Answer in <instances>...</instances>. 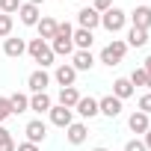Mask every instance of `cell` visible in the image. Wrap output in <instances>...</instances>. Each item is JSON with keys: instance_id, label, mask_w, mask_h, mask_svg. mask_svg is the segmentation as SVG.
Here are the masks:
<instances>
[{"instance_id": "cell-1", "label": "cell", "mask_w": 151, "mask_h": 151, "mask_svg": "<svg viewBox=\"0 0 151 151\" xmlns=\"http://www.w3.org/2000/svg\"><path fill=\"white\" fill-rule=\"evenodd\" d=\"M71 36H74V27H71L68 21L56 24V36L50 39V50H53V56H68V53H74V42H71Z\"/></svg>"}, {"instance_id": "cell-2", "label": "cell", "mask_w": 151, "mask_h": 151, "mask_svg": "<svg viewBox=\"0 0 151 151\" xmlns=\"http://www.w3.org/2000/svg\"><path fill=\"white\" fill-rule=\"evenodd\" d=\"M27 53H30L42 68L53 65V50H50V45H47V42H42V39H33V42L27 45Z\"/></svg>"}, {"instance_id": "cell-3", "label": "cell", "mask_w": 151, "mask_h": 151, "mask_svg": "<svg viewBox=\"0 0 151 151\" xmlns=\"http://www.w3.org/2000/svg\"><path fill=\"white\" fill-rule=\"evenodd\" d=\"M124 53H127V45H124L122 39H113V42H110V45L101 50V62L113 68V65H119V62L124 59Z\"/></svg>"}, {"instance_id": "cell-4", "label": "cell", "mask_w": 151, "mask_h": 151, "mask_svg": "<svg viewBox=\"0 0 151 151\" xmlns=\"http://www.w3.org/2000/svg\"><path fill=\"white\" fill-rule=\"evenodd\" d=\"M101 24H104V30H110V33H119V30H124V24H127V15H124V9H119V6H110V9L101 15Z\"/></svg>"}, {"instance_id": "cell-5", "label": "cell", "mask_w": 151, "mask_h": 151, "mask_svg": "<svg viewBox=\"0 0 151 151\" xmlns=\"http://www.w3.org/2000/svg\"><path fill=\"white\" fill-rule=\"evenodd\" d=\"M24 133H27V142L39 145V142H45V136H47V124H45L42 119H33V122H27Z\"/></svg>"}, {"instance_id": "cell-6", "label": "cell", "mask_w": 151, "mask_h": 151, "mask_svg": "<svg viewBox=\"0 0 151 151\" xmlns=\"http://www.w3.org/2000/svg\"><path fill=\"white\" fill-rule=\"evenodd\" d=\"M98 113H101V116H107V119H116V116L122 113V101H119V98H113V95H104V98L98 101Z\"/></svg>"}, {"instance_id": "cell-7", "label": "cell", "mask_w": 151, "mask_h": 151, "mask_svg": "<svg viewBox=\"0 0 151 151\" xmlns=\"http://www.w3.org/2000/svg\"><path fill=\"white\" fill-rule=\"evenodd\" d=\"M27 86L33 89V95H36V92H45V89L50 86V74H47L45 68H39V71H33L30 77H27Z\"/></svg>"}, {"instance_id": "cell-8", "label": "cell", "mask_w": 151, "mask_h": 151, "mask_svg": "<svg viewBox=\"0 0 151 151\" xmlns=\"http://www.w3.org/2000/svg\"><path fill=\"white\" fill-rule=\"evenodd\" d=\"M50 122L56 124V127H68L71 122H74V110H68V107H50Z\"/></svg>"}, {"instance_id": "cell-9", "label": "cell", "mask_w": 151, "mask_h": 151, "mask_svg": "<svg viewBox=\"0 0 151 151\" xmlns=\"http://www.w3.org/2000/svg\"><path fill=\"white\" fill-rule=\"evenodd\" d=\"M65 130H68L65 136H68V142H71V145H83V142H86V133H89L83 122H71Z\"/></svg>"}, {"instance_id": "cell-10", "label": "cell", "mask_w": 151, "mask_h": 151, "mask_svg": "<svg viewBox=\"0 0 151 151\" xmlns=\"http://www.w3.org/2000/svg\"><path fill=\"white\" fill-rule=\"evenodd\" d=\"M77 21H80V30H89V33H92V30L101 24V15H98L95 9H89V6H86V9H80Z\"/></svg>"}, {"instance_id": "cell-11", "label": "cell", "mask_w": 151, "mask_h": 151, "mask_svg": "<svg viewBox=\"0 0 151 151\" xmlns=\"http://www.w3.org/2000/svg\"><path fill=\"white\" fill-rule=\"evenodd\" d=\"M130 21H133V27L148 30V27H151V6H136V9L130 12Z\"/></svg>"}, {"instance_id": "cell-12", "label": "cell", "mask_w": 151, "mask_h": 151, "mask_svg": "<svg viewBox=\"0 0 151 151\" xmlns=\"http://www.w3.org/2000/svg\"><path fill=\"white\" fill-rule=\"evenodd\" d=\"M56 101H59V107H68V110H74V107H77V101H80V92L74 89V86H62Z\"/></svg>"}, {"instance_id": "cell-13", "label": "cell", "mask_w": 151, "mask_h": 151, "mask_svg": "<svg viewBox=\"0 0 151 151\" xmlns=\"http://www.w3.org/2000/svg\"><path fill=\"white\" fill-rule=\"evenodd\" d=\"M74 80H77V71H74V65L62 62V65L56 68V83H59V86H74Z\"/></svg>"}, {"instance_id": "cell-14", "label": "cell", "mask_w": 151, "mask_h": 151, "mask_svg": "<svg viewBox=\"0 0 151 151\" xmlns=\"http://www.w3.org/2000/svg\"><path fill=\"white\" fill-rule=\"evenodd\" d=\"M56 24H59L56 18H39V24H36V27H39V39H42V42H50V39L56 36Z\"/></svg>"}, {"instance_id": "cell-15", "label": "cell", "mask_w": 151, "mask_h": 151, "mask_svg": "<svg viewBox=\"0 0 151 151\" xmlns=\"http://www.w3.org/2000/svg\"><path fill=\"white\" fill-rule=\"evenodd\" d=\"M3 53L12 56V59H18V56L27 53V42H24V39H6V42H3Z\"/></svg>"}, {"instance_id": "cell-16", "label": "cell", "mask_w": 151, "mask_h": 151, "mask_svg": "<svg viewBox=\"0 0 151 151\" xmlns=\"http://www.w3.org/2000/svg\"><path fill=\"white\" fill-rule=\"evenodd\" d=\"M74 110H77L83 119H95V116H98V101H95V98H83V95H80V101H77V107H74Z\"/></svg>"}, {"instance_id": "cell-17", "label": "cell", "mask_w": 151, "mask_h": 151, "mask_svg": "<svg viewBox=\"0 0 151 151\" xmlns=\"http://www.w3.org/2000/svg\"><path fill=\"white\" fill-rule=\"evenodd\" d=\"M18 15H21V24H27V27L39 24V6H33V3H21Z\"/></svg>"}, {"instance_id": "cell-18", "label": "cell", "mask_w": 151, "mask_h": 151, "mask_svg": "<svg viewBox=\"0 0 151 151\" xmlns=\"http://www.w3.org/2000/svg\"><path fill=\"white\" fill-rule=\"evenodd\" d=\"M50 107H53V101L47 92H36L30 98V110H36V113H50Z\"/></svg>"}, {"instance_id": "cell-19", "label": "cell", "mask_w": 151, "mask_h": 151, "mask_svg": "<svg viewBox=\"0 0 151 151\" xmlns=\"http://www.w3.org/2000/svg\"><path fill=\"white\" fill-rule=\"evenodd\" d=\"M124 45H130V47H145V45H148V30L130 27V30H127V42H124Z\"/></svg>"}, {"instance_id": "cell-20", "label": "cell", "mask_w": 151, "mask_h": 151, "mask_svg": "<svg viewBox=\"0 0 151 151\" xmlns=\"http://www.w3.org/2000/svg\"><path fill=\"white\" fill-rule=\"evenodd\" d=\"M74 71H92V65H95V59H92V53L89 50H77L74 53Z\"/></svg>"}, {"instance_id": "cell-21", "label": "cell", "mask_w": 151, "mask_h": 151, "mask_svg": "<svg viewBox=\"0 0 151 151\" xmlns=\"http://www.w3.org/2000/svg\"><path fill=\"white\" fill-rule=\"evenodd\" d=\"M130 95H133V86H130V80H127V77H119V80L113 83V98L124 101V98H130Z\"/></svg>"}, {"instance_id": "cell-22", "label": "cell", "mask_w": 151, "mask_h": 151, "mask_svg": "<svg viewBox=\"0 0 151 151\" xmlns=\"http://www.w3.org/2000/svg\"><path fill=\"white\" fill-rule=\"evenodd\" d=\"M71 42H74V47H80V50H89V47H92V42H95V36H92L89 30H74Z\"/></svg>"}, {"instance_id": "cell-23", "label": "cell", "mask_w": 151, "mask_h": 151, "mask_svg": "<svg viewBox=\"0 0 151 151\" xmlns=\"http://www.w3.org/2000/svg\"><path fill=\"white\" fill-rule=\"evenodd\" d=\"M127 124H130V130H133V133H145V130L151 127V124H148V116H145V113H130Z\"/></svg>"}, {"instance_id": "cell-24", "label": "cell", "mask_w": 151, "mask_h": 151, "mask_svg": "<svg viewBox=\"0 0 151 151\" xmlns=\"http://www.w3.org/2000/svg\"><path fill=\"white\" fill-rule=\"evenodd\" d=\"M9 104H12V113H24V110H30V98L21 95V92H15V95L9 98Z\"/></svg>"}, {"instance_id": "cell-25", "label": "cell", "mask_w": 151, "mask_h": 151, "mask_svg": "<svg viewBox=\"0 0 151 151\" xmlns=\"http://www.w3.org/2000/svg\"><path fill=\"white\" fill-rule=\"evenodd\" d=\"M0 151H15V139L6 127H0Z\"/></svg>"}, {"instance_id": "cell-26", "label": "cell", "mask_w": 151, "mask_h": 151, "mask_svg": "<svg viewBox=\"0 0 151 151\" xmlns=\"http://www.w3.org/2000/svg\"><path fill=\"white\" fill-rule=\"evenodd\" d=\"M130 86H148V74L142 71V68H133V74H130Z\"/></svg>"}, {"instance_id": "cell-27", "label": "cell", "mask_w": 151, "mask_h": 151, "mask_svg": "<svg viewBox=\"0 0 151 151\" xmlns=\"http://www.w3.org/2000/svg\"><path fill=\"white\" fill-rule=\"evenodd\" d=\"M21 9V0H0V12L3 15H15Z\"/></svg>"}, {"instance_id": "cell-28", "label": "cell", "mask_w": 151, "mask_h": 151, "mask_svg": "<svg viewBox=\"0 0 151 151\" xmlns=\"http://www.w3.org/2000/svg\"><path fill=\"white\" fill-rule=\"evenodd\" d=\"M9 33H12V15L0 12V39H9Z\"/></svg>"}, {"instance_id": "cell-29", "label": "cell", "mask_w": 151, "mask_h": 151, "mask_svg": "<svg viewBox=\"0 0 151 151\" xmlns=\"http://www.w3.org/2000/svg\"><path fill=\"white\" fill-rule=\"evenodd\" d=\"M9 116H15V113H12V104H9V98H0V122H6Z\"/></svg>"}, {"instance_id": "cell-30", "label": "cell", "mask_w": 151, "mask_h": 151, "mask_svg": "<svg viewBox=\"0 0 151 151\" xmlns=\"http://www.w3.org/2000/svg\"><path fill=\"white\" fill-rule=\"evenodd\" d=\"M139 113H145V116H151V92H145V95L139 98Z\"/></svg>"}, {"instance_id": "cell-31", "label": "cell", "mask_w": 151, "mask_h": 151, "mask_svg": "<svg viewBox=\"0 0 151 151\" xmlns=\"http://www.w3.org/2000/svg\"><path fill=\"white\" fill-rule=\"evenodd\" d=\"M110 6H113V0H95V6H92V9H95L98 15H104V12H107Z\"/></svg>"}, {"instance_id": "cell-32", "label": "cell", "mask_w": 151, "mask_h": 151, "mask_svg": "<svg viewBox=\"0 0 151 151\" xmlns=\"http://www.w3.org/2000/svg\"><path fill=\"white\" fill-rule=\"evenodd\" d=\"M124 151H148V148H145V142H139V139H130V142L124 145Z\"/></svg>"}, {"instance_id": "cell-33", "label": "cell", "mask_w": 151, "mask_h": 151, "mask_svg": "<svg viewBox=\"0 0 151 151\" xmlns=\"http://www.w3.org/2000/svg\"><path fill=\"white\" fill-rule=\"evenodd\" d=\"M15 151H39V145H33V142H21V145H15Z\"/></svg>"}, {"instance_id": "cell-34", "label": "cell", "mask_w": 151, "mask_h": 151, "mask_svg": "<svg viewBox=\"0 0 151 151\" xmlns=\"http://www.w3.org/2000/svg\"><path fill=\"white\" fill-rule=\"evenodd\" d=\"M142 136H145V148H148V151H151V127H148V130H145V133H142Z\"/></svg>"}, {"instance_id": "cell-35", "label": "cell", "mask_w": 151, "mask_h": 151, "mask_svg": "<svg viewBox=\"0 0 151 151\" xmlns=\"http://www.w3.org/2000/svg\"><path fill=\"white\" fill-rule=\"evenodd\" d=\"M142 71H145V74H151V53H148V59H145V65H142Z\"/></svg>"}, {"instance_id": "cell-36", "label": "cell", "mask_w": 151, "mask_h": 151, "mask_svg": "<svg viewBox=\"0 0 151 151\" xmlns=\"http://www.w3.org/2000/svg\"><path fill=\"white\" fill-rule=\"evenodd\" d=\"M27 3H33V6H39V3H45V0H27Z\"/></svg>"}, {"instance_id": "cell-37", "label": "cell", "mask_w": 151, "mask_h": 151, "mask_svg": "<svg viewBox=\"0 0 151 151\" xmlns=\"http://www.w3.org/2000/svg\"><path fill=\"white\" fill-rule=\"evenodd\" d=\"M148 92H151V74H148Z\"/></svg>"}, {"instance_id": "cell-38", "label": "cell", "mask_w": 151, "mask_h": 151, "mask_svg": "<svg viewBox=\"0 0 151 151\" xmlns=\"http://www.w3.org/2000/svg\"><path fill=\"white\" fill-rule=\"evenodd\" d=\"M92 151H107V148H92Z\"/></svg>"}]
</instances>
